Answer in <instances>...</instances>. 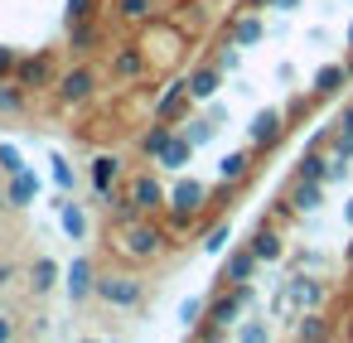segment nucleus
<instances>
[{
    "label": "nucleus",
    "mask_w": 353,
    "mask_h": 343,
    "mask_svg": "<svg viewBox=\"0 0 353 343\" xmlns=\"http://www.w3.org/2000/svg\"><path fill=\"white\" fill-rule=\"evenodd\" d=\"M0 112H20V92H10V87H0Z\"/></svg>",
    "instance_id": "34"
},
{
    "label": "nucleus",
    "mask_w": 353,
    "mask_h": 343,
    "mask_svg": "<svg viewBox=\"0 0 353 343\" xmlns=\"http://www.w3.org/2000/svg\"><path fill=\"white\" fill-rule=\"evenodd\" d=\"M59 222H63V232H68L73 242H78V237H88V218H83V208H78V203H63V208H59Z\"/></svg>",
    "instance_id": "14"
},
{
    "label": "nucleus",
    "mask_w": 353,
    "mask_h": 343,
    "mask_svg": "<svg viewBox=\"0 0 353 343\" xmlns=\"http://www.w3.org/2000/svg\"><path fill=\"white\" fill-rule=\"evenodd\" d=\"M6 280H10V266H0V285H6Z\"/></svg>",
    "instance_id": "40"
},
{
    "label": "nucleus",
    "mask_w": 353,
    "mask_h": 343,
    "mask_svg": "<svg viewBox=\"0 0 353 343\" xmlns=\"http://www.w3.org/2000/svg\"><path fill=\"white\" fill-rule=\"evenodd\" d=\"M237 338H247V343H256V338H266V329H261V324H247V329H237Z\"/></svg>",
    "instance_id": "36"
},
{
    "label": "nucleus",
    "mask_w": 353,
    "mask_h": 343,
    "mask_svg": "<svg viewBox=\"0 0 353 343\" xmlns=\"http://www.w3.org/2000/svg\"><path fill=\"white\" fill-rule=\"evenodd\" d=\"M281 304H305V309H310V304H319V285L300 276V280H290V290H285V300H281Z\"/></svg>",
    "instance_id": "12"
},
{
    "label": "nucleus",
    "mask_w": 353,
    "mask_h": 343,
    "mask_svg": "<svg viewBox=\"0 0 353 343\" xmlns=\"http://www.w3.org/2000/svg\"><path fill=\"white\" fill-rule=\"evenodd\" d=\"M252 251H256L261 261H276V256H281V237H276L271 227H261V232L252 237Z\"/></svg>",
    "instance_id": "17"
},
{
    "label": "nucleus",
    "mask_w": 353,
    "mask_h": 343,
    "mask_svg": "<svg viewBox=\"0 0 353 343\" xmlns=\"http://www.w3.org/2000/svg\"><path fill=\"white\" fill-rule=\"evenodd\" d=\"M20 78H25V83H44V63H25Z\"/></svg>",
    "instance_id": "35"
},
{
    "label": "nucleus",
    "mask_w": 353,
    "mask_h": 343,
    "mask_svg": "<svg viewBox=\"0 0 353 343\" xmlns=\"http://www.w3.org/2000/svg\"><path fill=\"white\" fill-rule=\"evenodd\" d=\"M218 92V68H199L194 78H189V97H199V102H208Z\"/></svg>",
    "instance_id": "13"
},
{
    "label": "nucleus",
    "mask_w": 353,
    "mask_h": 343,
    "mask_svg": "<svg viewBox=\"0 0 353 343\" xmlns=\"http://www.w3.org/2000/svg\"><path fill=\"white\" fill-rule=\"evenodd\" d=\"M0 169H6V174H20V169H25L20 155H15V145H0Z\"/></svg>",
    "instance_id": "28"
},
{
    "label": "nucleus",
    "mask_w": 353,
    "mask_h": 343,
    "mask_svg": "<svg viewBox=\"0 0 353 343\" xmlns=\"http://www.w3.org/2000/svg\"><path fill=\"white\" fill-rule=\"evenodd\" d=\"M88 92H92V78H88V73H68V78L59 83V97H63V102H88Z\"/></svg>",
    "instance_id": "9"
},
{
    "label": "nucleus",
    "mask_w": 353,
    "mask_h": 343,
    "mask_svg": "<svg viewBox=\"0 0 353 343\" xmlns=\"http://www.w3.org/2000/svg\"><path fill=\"white\" fill-rule=\"evenodd\" d=\"M199 314H203V300H184V309H179V319H184V324H194Z\"/></svg>",
    "instance_id": "33"
},
{
    "label": "nucleus",
    "mask_w": 353,
    "mask_h": 343,
    "mask_svg": "<svg viewBox=\"0 0 353 343\" xmlns=\"http://www.w3.org/2000/svg\"><path fill=\"white\" fill-rule=\"evenodd\" d=\"M112 179H117V160H112V155H97V160H92V184H97V194H102V198H107Z\"/></svg>",
    "instance_id": "15"
},
{
    "label": "nucleus",
    "mask_w": 353,
    "mask_h": 343,
    "mask_svg": "<svg viewBox=\"0 0 353 343\" xmlns=\"http://www.w3.org/2000/svg\"><path fill=\"white\" fill-rule=\"evenodd\" d=\"M256 261H261V256H256L252 247H247V251H237V256H228V280H232V285H237V280H252Z\"/></svg>",
    "instance_id": "11"
},
{
    "label": "nucleus",
    "mask_w": 353,
    "mask_h": 343,
    "mask_svg": "<svg viewBox=\"0 0 353 343\" xmlns=\"http://www.w3.org/2000/svg\"><path fill=\"white\" fill-rule=\"evenodd\" d=\"M348 39H353V30H348Z\"/></svg>",
    "instance_id": "45"
},
{
    "label": "nucleus",
    "mask_w": 353,
    "mask_h": 343,
    "mask_svg": "<svg viewBox=\"0 0 353 343\" xmlns=\"http://www.w3.org/2000/svg\"><path fill=\"white\" fill-rule=\"evenodd\" d=\"M218 174H223V184H237L247 174V155H223L218 160Z\"/></svg>",
    "instance_id": "19"
},
{
    "label": "nucleus",
    "mask_w": 353,
    "mask_h": 343,
    "mask_svg": "<svg viewBox=\"0 0 353 343\" xmlns=\"http://www.w3.org/2000/svg\"><path fill=\"white\" fill-rule=\"evenodd\" d=\"M184 136H189L194 145H203V141H213V126H208V121H189V131H184Z\"/></svg>",
    "instance_id": "29"
},
{
    "label": "nucleus",
    "mask_w": 353,
    "mask_h": 343,
    "mask_svg": "<svg viewBox=\"0 0 353 343\" xmlns=\"http://www.w3.org/2000/svg\"><path fill=\"white\" fill-rule=\"evenodd\" d=\"M34 194H39V179H34L30 169H20V174H10V198H15V203H30Z\"/></svg>",
    "instance_id": "16"
},
{
    "label": "nucleus",
    "mask_w": 353,
    "mask_h": 343,
    "mask_svg": "<svg viewBox=\"0 0 353 343\" xmlns=\"http://www.w3.org/2000/svg\"><path fill=\"white\" fill-rule=\"evenodd\" d=\"M295 333H300V338H324V333H329V329H324V324H319V314H305V319H300V324H295Z\"/></svg>",
    "instance_id": "24"
},
{
    "label": "nucleus",
    "mask_w": 353,
    "mask_h": 343,
    "mask_svg": "<svg viewBox=\"0 0 353 343\" xmlns=\"http://www.w3.org/2000/svg\"><path fill=\"white\" fill-rule=\"evenodd\" d=\"M170 208H174V218H179V222H184V218H194V213L203 208V184L184 179V184L174 189V203H170Z\"/></svg>",
    "instance_id": "2"
},
{
    "label": "nucleus",
    "mask_w": 353,
    "mask_h": 343,
    "mask_svg": "<svg viewBox=\"0 0 353 343\" xmlns=\"http://www.w3.org/2000/svg\"><path fill=\"white\" fill-rule=\"evenodd\" d=\"M184 97H189V83H174V87H170V92L160 97V107H155V112H160V116H174Z\"/></svg>",
    "instance_id": "21"
},
{
    "label": "nucleus",
    "mask_w": 353,
    "mask_h": 343,
    "mask_svg": "<svg viewBox=\"0 0 353 343\" xmlns=\"http://www.w3.org/2000/svg\"><path fill=\"white\" fill-rule=\"evenodd\" d=\"M189 155H194V141H189V136H174V141L165 145L160 165H165V169H184V165H189Z\"/></svg>",
    "instance_id": "7"
},
{
    "label": "nucleus",
    "mask_w": 353,
    "mask_h": 343,
    "mask_svg": "<svg viewBox=\"0 0 353 343\" xmlns=\"http://www.w3.org/2000/svg\"><path fill=\"white\" fill-rule=\"evenodd\" d=\"M126 251L131 256H155L160 251V232L155 227H131L126 232Z\"/></svg>",
    "instance_id": "6"
},
{
    "label": "nucleus",
    "mask_w": 353,
    "mask_h": 343,
    "mask_svg": "<svg viewBox=\"0 0 353 343\" xmlns=\"http://www.w3.org/2000/svg\"><path fill=\"white\" fill-rule=\"evenodd\" d=\"M343 131H348V136H353V107H348V112H343Z\"/></svg>",
    "instance_id": "38"
},
{
    "label": "nucleus",
    "mask_w": 353,
    "mask_h": 343,
    "mask_svg": "<svg viewBox=\"0 0 353 343\" xmlns=\"http://www.w3.org/2000/svg\"><path fill=\"white\" fill-rule=\"evenodd\" d=\"M319 198H324V194H319V179H300V184H295V194H290V203H295L300 213H314V208H319Z\"/></svg>",
    "instance_id": "10"
},
{
    "label": "nucleus",
    "mask_w": 353,
    "mask_h": 343,
    "mask_svg": "<svg viewBox=\"0 0 353 343\" xmlns=\"http://www.w3.org/2000/svg\"><path fill=\"white\" fill-rule=\"evenodd\" d=\"M97 295H102L107 304L131 309V304H141V280H131V276H107V280H97Z\"/></svg>",
    "instance_id": "1"
},
{
    "label": "nucleus",
    "mask_w": 353,
    "mask_h": 343,
    "mask_svg": "<svg viewBox=\"0 0 353 343\" xmlns=\"http://www.w3.org/2000/svg\"><path fill=\"white\" fill-rule=\"evenodd\" d=\"M131 208H136V213L160 208V184H155V179H136V189H131Z\"/></svg>",
    "instance_id": "8"
},
{
    "label": "nucleus",
    "mask_w": 353,
    "mask_h": 343,
    "mask_svg": "<svg viewBox=\"0 0 353 343\" xmlns=\"http://www.w3.org/2000/svg\"><path fill=\"white\" fill-rule=\"evenodd\" d=\"M0 338H10V324H6V319H0Z\"/></svg>",
    "instance_id": "41"
},
{
    "label": "nucleus",
    "mask_w": 353,
    "mask_h": 343,
    "mask_svg": "<svg viewBox=\"0 0 353 343\" xmlns=\"http://www.w3.org/2000/svg\"><path fill=\"white\" fill-rule=\"evenodd\" d=\"M348 222H353V198H348Z\"/></svg>",
    "instance_id": "42"
},
{
    "label": "nucleus",
    "mask_w": 353,
    "mask_h": 343,
    "mask_svg": "<svg viewBox=\"0 0 353 343\" xmlns=\"http://www.w3.org/2000/svg\"><path fill=\"white\" fill-rule=\"evenodd\" d=\"M30 276H34V290H54V280H59V266H54L49 256H39Z\"/></svg>",
    "instance_id": "20"
},
{
    "label": "nucleus",
    "mask_w": 353,
    "mask_h": 343,
    "mask_svg": "<svg viewBox=\"0 0 353 343\" xmlns=\"http://www.w3.org/2000/svg\"><path fill=\"white\" fill-rule=\"evenodd\" d=\"M97 290V280H92V261L88 256H78L73 266H68V295L73 300H83V295H92Z\"/></svg>",
    "instance_id": "3"
},
{
    "label": "nucleus",
    "mask_w": 353,
    "mask_h": 343,
    "mask_svg": "<svg viewBox=\"0 0 353 343\" xmlns=\"http://www.w3.org/2000/svg\"><path fill=\"white\" fill-rule=\"evenodd\" d=\"M170 141H174V136H170V126H155V131H150V136H145V141H141V150H145V155H155V160H160V155H165V145H170Z\"/></svg>",
    "instance_id": "22"
},
{
    "label": "nucleus",
    "mask_w": 353,
    "mask_h": 343,
    "mask_svg": "<svg viewBox=\"0 0 353 343\" xmlns=\"http://www.w3.org/2000/svg\"><path fill=\"white\" fill-rule=\"evenodd\" d=\"M145 10H150V0H121V15L126 20H145Z\"/></svg>",
    "instance_id": "30"
},
{
    "label": "nucleus",
    "mask_w": 353,
    "mask_h": 343,
    "mask_svg": "<svg viewBox=\"0 0 353 343\" xmlns=\"http://www.w3.org/2000/svg\"><path fill=\"white\" fill-rule=\"evenodd\" d=\"M92 6H97V0H68V25H88Z\"/></svg>",
    "instance_id": "25"
},
{
    "label": "nucleus",
    "mask_w": 353,
    "mask_h": 343,
    "mask_svg": "<svg viewBox=\"0 0 353 343\" xmlns=\"http://www.w3.org/2000/svg\"><path fill=\"white\" fill-rule=\"evenodd\" d=\"M348 78V68H339V63H329V68H319V78H314V92H339V83Z\"/></svg>",
    "instance_id": "18"
},
{
    "label": "nucleus",
    "mask_w": 353,
    "mask_h": 343,
    "mask_svg": "<svg viewBox=\"0 0 353 343\" xmlns=\"http://www.w3.org/2000/svg\"><path fill=\"white\" fill-rule=\"evenodd\" d=\"M261 39V20H242L237 25V44H256Z\"/></svg>",
    "instance_id": "26"
},
{
    "label": "nucleus",
    "mask_w": 353,
    "mask_h": 343,
    "mask_svg": "<svg viewBox=\"0 0 353 343\" xmlns=\"http://www.w3.org/2000/svg\"><path fill=\"white\" fill-rule=\"evenodd\" d=\"M329 169H334V165L319 160V155H305V160H300V179H324Z\"/></svg>",
    "instance_id": "23"
},
{
    "label": "nucleus",
    "mask_w": 353,
    "mask_h": 343,
    "mask_svg": "<svg viewBox=\"0 0 353 343\" xmlns=\"http://www.w3.org/2000/svg\"><path fill=\"white\" fill-rule=\"evenodd\" d=\"M252 141H256V145H276V141H281V112H256Z\"/></svg>",
    "instance_id": "5"
},
{
    "label": "nucleus",
    "mask_w": 353,
    "mask_h": 343,
    "mask_svg": "<svg viewBox=\"0 0 353 343\" xmlns=\"http://www.w3.org/2000/svg\"><path fill=\"white\" fill-rule=\"evenodd\" d=\"M247 295H252V290H247V280H237V290H232L228 300H218V304H213V324H218V329H228V324L237 319V309L247 304Z\"/></svg>",
    "instance_id": "4"
},
{
    "label": "nucleus",
    "mask_w": 353,
    "mask_h": 343,
    "mask_svg": "<svg viewBox=\"0 0 353 343\" xmlns=\"http://www.w3.org/2000/svg\"><path fill=\"white\" fill-rule=\"evenodd\" d=\"M10 63H15V59H10V49H0V73H6Z\"/></svg>",
    "instance_id": "37"
},
{
    "label": "nucleus",
    "mask_w": 353,
    "mask_h": 343,
    "mask_svg": "<svg viewBox=\"0 0 353 343\" xmlns=\"http://www.w3.org/2000/svg\"><path fill=\"white\" fill-rule=\"evenodd\" d=\"M228 242H232V232H228V227H213V232H208V242H203V247H208V251H223V247H228Z\"/></svg>",
    "instance_id": "31"
},
{
    "label": "nucleus",
    "mask_w": 353,
    "mask_h": 343,
    "mask_svg": "<svg viewBox=\"0 0 353 343\" xmlns=\"http://www.w3.org/2000/svg\"><path fill=\"white\" fill-rule=\"evenodd\" d=\"M348 266H353V242H348Z\"/></svg>",
    "instance_id": "43"
},
{
    "label": "nucleus",
    "mask_w": 353,
    "mask_h": 343,
    "mask_svg": "<svg viewBox=\"0 0 353 343\" xmlns=\"http://www.w3.org/2000/svg\"><path fill=\"white\" fill-rule=\"evenodd\" d=\"M348 73H353V59H348Z\"/></svg>",
    "instance_id": "44"
},
{
    "label": "nucleus",
    "mask_w": 353,
    "mask_h": 343,
    "mask_svg": "<svg viewBox=\"0 0 353 343\" xmlns=\"http://www.w3.org/2000/svg\"><path fill=\"white\" fill-rule=\"evenodd\" d=\"M271 6H281V10H295V0H271Z\"/></svg>",
    "instance_id": "39"
},
{
    "label": "nucleus",
    "mask_w": 353,
    "mask_h": 343,
    "mask_svg": "<svg viewBox=\"0 0 353 343\" xmlns=\"http://www.w3.org/2000/svg\"><path fill=\"white\" fill-rule=\"evenodd\" d=\"M117 73H126V78H131V73H141V54H136V49L117 54Z\"/></svg>",
    "instance_id": "27"
},
{
    "label": "nucleus",
    "mask_w": 353,
    "mask_h": 343,
    "mask_svg": "<svg viewBox=\"0 0 353 343\" xmlns=\"http://www.w3.org/2000/svg\"><path fill=\"white\" fill-rule=\"evenodd\" d=\"M54 179H59V189H73V169L63 160H54Z\"/></svg>",
    "instance_id": "32"
}]
</instances>
